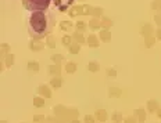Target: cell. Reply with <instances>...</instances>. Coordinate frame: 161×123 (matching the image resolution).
I'll use <instances>...</instances> for the list:
<instances>
[{
  "instance_id": "cell-14",
  "label": "cell",
  "mask_w": 161,
  "mask_h": 123,
  "mask_svg": "<svg viewBox=\"0 0 161 123\" xmlns=\"http://www.w3.org/2000/svg\"><path fill=\"white\" fill-rule=\"evenodd\" d=\"M100 26H101V24H100V20H99V18H92L90 22H89V28L93 29V31L99 29Z\"/></svg>"
},
{
  "instance_id": "cell-32",
  "label": "cell",
  "mask_w": 161,
  "mask_h": 123,
  "mask_svg": "<svg viewBox=\"0 0 161 123\" xmlns=\"http://www.w3.org/2000/svg\"><path fill=\"white\" fill-rule=\"evenodd\" d=\"M0 49H2V55H4V54L7 55V53L10 51V46H8V44H4V43L0 46Z\"/></svg>"
},
{
  "instance_id": "cell-38",
  "label": "cell",
  "mask_w": 161,
  "mask_h": 123,
  "mask_svg": "<svg viewBox=\"0 0 161 123\" xmlns=\"http://www.w3.org/2000/svg\"><path fill=\"white\" fill-rule=\"evenodd\" d=\"M154 21H156V24L161 28V14H157V15L154 17Z\"/></svg>"
},
{
  "instance_id": "cell-36",
  "label": "cell",
  "mask_w": 161,
  "mask_h": 123,
  "mask_svg": "<svg viewBox=\"0 0 161 123\" xmlns=\"http://www.w3.org/2000/svg\"><path fill=\"white\" fill-rule=\"evenodd\" d=\"M94 116H92V115H86L85 116V123H94Z\"/></svg>"
},
{
  "instance_id": "cell-19",
  "label": "cell",
  "mask_w": 161,
  "mask_h": 123,
  "mask_svg": "<svg viewBox=\"0 0 161 123\" xmlns=\"http://www.w3.org/2000/svg\"><path fill=\"white\" fill-rule=\"evenodd\" d=\"M108 95L110 97H121V90L117 87H110L108 89Z\"/></svg>"
},
{
  "instance_id": "cell-1",
  "label": "cell",
  "mask_w": 161,
  "mask_h": 123,
  "mask_svg": "<svg viewBox=\"0 0 161 123\" xmlns=\"http://www.w3.org/2000/svg\"><path fill=\"white\" fill-rule=\"evenodd\" d=\"M29 28L34 40H40L46 33L47 29V18L43 11H35L29 18Z\"/></svg>"
},
{
  "instance_id": "cell-11",
  "label": "cell",
  "mask_w": 161,
  "mask_h": 123,
  "mask_svg": "<svg viewBox=\"0 0 161 123\" xmlns=\"http://www.w3.org/2000/svg\"><path fill=\"white\" fill-rule=\"evenodd\" d=\"M147 109H149V112H150V113L157 112V109H159V103H157L156 100L147 101Z\"/></svg>"
},
{
  "instance_id": "cell-40",
  "label": "cell",
  "mask_w": 161,
  "mask_h": 123,
  "mask_svg": "<svg viewBox=\"0 0 161 123\" xmlns=\"http://www.w3.org/2000/svg\"><path fill=\"white\" fill-rule=\"evenodd\" d=\"M156 36H157V39H160V40H161V28H160V29H157Z\"/></svg>"
},
{
  "instance_id": "cell-39",
  "label": "cell",
  "mask_w": 161,
  "mask_h": 123,
  "mask_svg": "<svg viewBox=\"0 0 161 123\" xmlns=\"http://www.w3.org/2000/svg\"><path fill=\"white\" fill-rule=\"evenodd\" d=\"M108 75L110 76H115V75H117V71L115 69H108Z\"/></svg>"
},
{
  "instance_id": "cell-31",
  "label": "cell",
  "mask_w": 161,
  "mask_h": 123,
  "mask_svg": "<svg viewBox=\"0 0 161 123\" xmlns=\"http://www.w3.org/2000/svg\"><path fill=\"white\" fill-rule=\"evenodd\" d=\"M111 119L114 121V123H120L122 121V115L120 112H114L113 113V116H111Z\"/></svg>"
},
{
  "instance_id": "cell-29",
  "label": "cell",
  "mask_w": 161,
  "mask_h": 123,
  "mask_svg": "<svg viewBox=\"0 0 161 123\" xmlns=\"http://www.w3.org/2000/svg\"><path fill=\"white\" fill-rule=\"evenodd\" d=\"M62 44L70 47L71 44H72V37H71V36H68V35H65L64 37H62Z\"/></svg>"
},
{
  "instance_id": "cell-42",
  "label": "cell",
  "mask_w": 161,
  "mask_h": 123,
  "mask_svg": "<svg viewBox=\"0 0 161 123\" xmlns=\"http://www.w3.org/2000/svg\"><path fill=\"white\" fill-rule=\"evenodd\" d=\"M70 123H79V121H76V119H74V121H70Z\"/></svg>"
},
{
  "instance_id": "cell-41",
  "label": "cell",
  "mask_w": 161,
  "mask_h": 123,
  "mask_svg": "<svg viewBox=\"0 0 161 123\" xmlns=\"http://www.w3.org/2000/svg\"><path fill=\"white\" fill-rule=\"evenodd\" d=\"M157 115H159V118L161 119V107H159V109H157Z\"/></svg>"
},
{
  "instance_id": "cell-13",
  "label": "cell",
  "mask_w": 161,
  "mask_h": 123,
  "mask_svg": "<svg viewBox=\"0 0 161 123\" xmlns=\"http://www.w3.org/2000/svg\"><path fill=\"white\" fill-rule=\"evenodd\" d=\"M60 28L62 29V31H72V28H74V24L71 22V21H61V24H60Z\"/></svg>"
},
{
  "instance_id": "cell-10",
  "label": "cell",
  "mask_w": 161,
  "mask_h": 123,
  "mask_svg": "<svg viewBox=\"0 0 161 123\" xmlns=\"http://www.w3.org/2000/svg\"><path fill=\"white\" fill-rule=\"evenodd\" d=\"M94 118L100 122H106L107 119H108V115H107L106 109H97L96 113H94Z\"/></svg>"
},
{
  "instance_id": "cell-16",
  "label": "cell",
  "mask_w": 161,
  "mask_h": 123,
  "mask_svg": "<svg viewBox=\"0 0 161 123\" xmlns=\"http://www.w3.org/2000/svg\"><path fill=\"white\" fill-rule=\"evenodd\" d=\"M39 69H40L39 62H36V61H29L28 62V71H31V72H39Z\"/></svg>"
},
{
  "instance_id": "cell-8",
  "label": "cell",
  "mask_w": 161,
  "mask_h": 123,
  "mask_svg": "<svg viewBox=\"0 0 161 123\" xmlns=\"http://www.w3.org/2000/svg\"><path fill=\"white\" fill-rule=\"evenodd\" d=\"M38 93H39L40 95H43V97L46 98H52V91H50V89L47 87L46 85H42L38 87Z\"/></svg>"
},
{
  "instance_id": "cell-26",
  "label": "cell",
  "mask_w": 161,
  "mask_h": 123,
  "mask_svg": "<svg viewBox=\"0 0 161 123\" xmlns=\"http://www.w3.org/2000/svg\"><path fill=\"white\" fill-rule=\"evenodd\" d=\"M4 62H6V67H11V65L14 64V55H13V54H8V55H6Z\"/></svg>"
},
{
  "instance_id": "cell-15",
  "label": "cell",
  "mask_w": 161,
  "mask_h": 123,
  "mask_svg": "<svg viewBox=\"0 0 161 123\" xmlns=\"http://www.w3.org/2000/svg\"><path fill=\"white\" fill-rule=\"evenodd\" d=\"M47 72H49V73H53V75L61 73V67H60L58 64H56V65H50V67H47Z\"/></svg>"
},
{
  "instance_id": "cell-30",
  "label": "cell",
  "mask_w": 161,
  "mask_h": 123,
  "mask_svg": "<svg viewBox=\"0 0 161 123\" xmlns=\"http://www.w3.org/2000/svg\"><path fill=\"white\" fill-rule=\"evenodd\" d=\"M47 46H49L50 49H54L56 47V39L53 37V36H47Z\"/></svg>"
},
{
  "instance_id": "cell-12",
  "label": "cell",
  "mask_w": 161,
  "mask_h": 123,
  "mask_svg": "<svg viewBox=\"0 0 161 123\" xmlns=\"http://www.w3.org/2000/svg\"><path fill=\"white\" fill-rule=\"evenodd\" d=\"M88 44L90 47H97L99 46V39H97V36L94 35V33H92V35H89V37H88Z\"/></svg>"
},
{
  "instance_id": "cell-23",
  "label": "cell",
  "mask_w": 161,
  "mask_h": 123,
  "mask_svg": "<svg viewBox=\"0 0 161 123\" xmlns=\"http://www.w3.org/2000/svg\"><path fill=\"white\" fill-rule=\"evenodd\" d=\"M80 50V44L79 43H72L70 46V53L71 54H78Z\"/></svg>"
},
{
  "instance_id": "cell-6",
  "label": "cell",
  "mask_w": 161,
  "mask_h": 123,
  "mask_svg": "<svg viewBox=\"0 0 161 123\" xmlns=\"http://www.w3.org/2000/svg\"><path fill=\"white\" fill-rule=\"evenodd\" d=\"M43 47H44V44L42 43L40 40H34V39H32L31 43H29V49H31L32 51H40V50H43Z\"/></svg>"
},
{
  "instance_id": "cell-24",
  "label": "cell",
  "mask_w": 161,
  "mask_h": 123,
  "mask_svg": "<svg viewBox=\"0 0 161 123\" xmlns=\"http://www.w3.org/2000/svg\"><path fill=\"white\" fill-rule=\"evenodd\" d=\"M75 26H76V29H78V32H80V33H83V32L86 31V28H88V26H86V24L83 22V21H78Z\"/></svg>"
},
{
  "instance_id": "cell-3",
  "label": "cell",
  "mask_w": 161,
  "mask_h": 123,
  "mask_svg": "<svg viewBox=\"0 0 161 123\" xmlns=\"http://www.w3.org/2000/svg\"><path fill=\"white\" fill-rule=\"evenodd\" d=\"M93 10L94 8L89 4H83V6H75L71 10H68L70 17H76V15H93Z\"/></svg>"
},
{
  "instance_id": "cell-34",
  "label": "cell",
  "mask_w": 161,
  "mask_h": 123,
  "mask_svg": "<svg viewBox=\"0 0 161 123\" xmlns=\"http://www.w3.org/2000/svg\"><path fill=\"white\" fill-rule=\"evenodd\" d=\"M34 122L35 123H43L44 122V116L43 115H35L34 116Z\"/></svg>"
},
{
  "instance_id": "cell-17",
  "label": "cell",
  "mask_w": 161,
  "mask_h": 123,
  "mask_svg": "<svg viewBox=\"0 0 161 123\" xmlns=\"http://www.w3.org/2000/svg\"><path fill=\"white\" fill-rule=\"evenodd\" d=\"M62 83H64V80H62L61 77H54V79H52V80H50V85H52L54 89L61 87V86H62Z\"/></svg>"
},
{
  "instance_id": "cell-22",
  "label": "cell",
  "mask_w": 161,
  "mask_h": 123,
  "mask_svg": "<svg viewBox=\"0 0 161 123\" xmlns=\"http://www.w3.org/2000/svg\"><path fill=\"white\" fill-rule=\"evenodd\" d=\"M65 71H67V73H74L76 71V64L75 62H68L65 65Z\"/></svg>"
},
{
  "instance_id": "cell-4",
  "label": "cell",
  "mask_w": 161,
  "mask_h": 123,
  "mask_svg": "<svg viewBox=\"0 0 161 123\" xmlns=\"http://www.w3.org/2000/svg\"><path fill=\"white\" fill-rule=\"evenodd\" d=\"M53 2H54V4L57 6L58 11H61V13H65V11H68L70 6L74 3V0H53Z\"/></svg>"
},
{
  "instance_id": "cell-18",
  "label": "cell",
  "mask_w": 161,
  "mask_h": 123,
  "mask_svg": "<svg viewBox=\"0 0 161 123\" xmlns=\"http://www.w3.org/2000/svg\"><path fill=\"white\" fill-rule=\"evenodd\" d=\"M100 24H101V28L103 29H108L113 26V21L110 20V18H103V20L100 21Z\"/></svg>"
},
{
  "instance_id": "cell-27",
  "label": "cell",
  "mask_w": 161,
  "mask_h": 123,
  "mask_svg": "<svg viewBox=\"0 0 161 123\" xmlns=\"http://www.w3.org/2000/svg\"><path fill=\"white\" fill-rule=\"evenodd\" d=\"M34 105L36 107V108L43 107L44 105V100H43V98H40V97H35L34 98Z\"/></svg>"
},
{
  "instance_id": "cell-37",
  "label": "cell",
  "mask_w": 161,
  "mask_h": 123,
  "mask_svg": "<svg viewBox=\"0 0 161 123\" xmlns=\"http://www.w3.org/2000/svg\"><path fill=\"white\" fill-rule=\"evenodd\" d=\"M124 123H136L135 116H129V118H126V119L124 121Z\"/></svg>"
},
{
  "instance_id": "cell-7",
  "label": "cell",
  "mask_w": 161,
  "mask_h": 123,
  "mask_svg": "<svg viewBox=\"0 0 161 123\" xmlns=\"http://www.w3.org/2000/svg\"><path fill=\"white\" fill-rule=\"evenodd\" d=\"M153 31H154V29H153V25L147 22V24H145V25L142 26L140 33L146 37V36H151V35H153Z\"/></svg>"
},
{
  "instance_id": "cell-33",
  "label": "cell",
  "mask_w": 161,
  "mask_h": 123,
  "mask_svg": "<svg viewBox=\"0 0 161 123\" xmlns=\"http://www.w3.org/2000/svg\"><path fill=\"white\" fill-rule=\"evenodd\" d=\"M101 14H103V10H101L100 7H96V8L93 10V18H99Z\"/></svg>"
},
{
  "instance_id": "cell-5",
  "label": "cell",
  "mask_w": 161,
  "mask_h": 123,
  "mask_svg": "<svg viewBox=\"0 0 161 123\" xmlns=\"http://www.w3.org/2000/svg\"><path fill=\"white\" fill-rule=\"evenodd\" d=\"M133 116H135L136 122H139V123H145V121H146V112H145V109H142V108L133 111Z\"/></svg>"
},
{
  "instance_id": "cell-28",
  "label": "cell",
  "mask_w": 161,
  "mask_h": 123,
  "mask_svg": "<svg viewBox=\"0 0 161 123\" xmlns=\"http://www.w3.org/2000/svg\"><path fill=\"white\" fill-rule=\"evenodd\" d=\"M52 61L60 65V62H61V61H64V57H62L61 54H54V55H52Z\"/></svg>"
},
{
  "instance_id": "cell-2",
  "label": "cell",
  "mask_w": 161,
  "mask_h": 123,
  "mask_svg": "<svg viewBox=\"0 0 161 123\" xmlns=\"http://www.w3.org/2000/svg\"><path fill=\"white\" fill-rule=\"evenodd\" d=\"M52 0H22V4L26 10L32 11H44L50 6Z\"/></svg>"
},
{
  "instance_id": "cell-25",
  "label": "cell",
  "mask_w": 161,
  "mask_h": 123,
  "mask_svg": "<svg viewBox=\"0 0 161 123\" xmlns=\"http://www.w3.org/2000/svg\"><path fill=\"white\" fill-rule=\"evenodd\" d=\"M88 69L90 71V72H97V71L100 69V67H99V64H97V62L92 61V62H89V65H88Z\"/></svg>"
},
{
  "instance_id": "cell-20",
  "label": "cell",
  "mask_w": 161,
  "mask_h": 123,
  "mask_svg": "<svg viewBox=\"0 0 161 123\" xmlns=\"http://www.w3.org/2000/svg\"><path fill=\"white\" fill-rule=\"evenodd\" d=\"M72 39H74V40H76V43H79V44L85 43V37H83V35L80 33V32H78V31L72 35Z\"/></svg>"
},
{
  "instance_id": "cell-43",
  "label": "cell",
  "mask_w": 161,
  "mask_h": 123,
  "mask_svg": "<svg viewBox=\"0 0 161 123\" xmlns=\"http://www.w3.org/2000/svg\"><path fill=\"white\" fill-rule=\"evenodd\" d=\"M2 123H7V122H4V121H2Z\"/></svg>"
},
{
  "instance_id": "cell-9",
  "label": "cell",
  "mask_w": 161,
  "mask_h": 123,
  "mask_svg": "<svg viewBox=\"0 0 161 123\" xmlns=\"http://www.w3.org/2000/svg\"><path fill=\"white\" fill-rule=\"evenodd\" d=\"M99 37H100V40L104 42V43H110V42H111V33H110L108 29H101Z\"/></svg>"
},
{
  "instance_id": "cell-35",
  "label": "cell",
  "mask_w": 161,
  "mask_h": 123,
  "mask_svg": "<svg viewBox=\"0 0 161 123\" xmlns=\"http://www.w3.org/2000/svg\"><path fill=\"white\" fill-rule=\"evenodd\" d=\"M151 7H153L154 10H159V8H161V0H154V2L151 3Z\"/></svg>"
},
{
  "instance_id": "cell-21",
  "label": "cell",
  "mask_w": 161,
  "mask_h": 123,
  "mask_svg": "<svg viewBox=\"0 0 161 123\" xmlns=\"http://www.w3.org/2000/svg\"><path fill=\"white\" fill-rule=\"evenodd\" d=\"M154 43H156V39L153 37V36H146L145 37V46L147 47H153L154 46Z\"/></svg>"
}]
</instances>
